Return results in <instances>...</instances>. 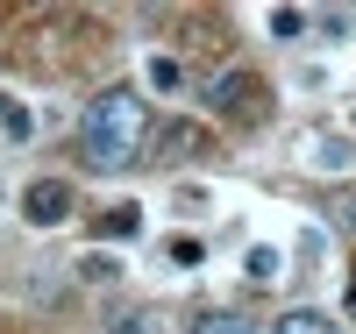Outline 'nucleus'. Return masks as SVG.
Here are the masks:
<instances>
[{
  "label": "nucleus",
  "instance_id": "obj_12",
  "mask_svg": "<svg viewBox=\"0 0 356 334\" xmlns=\"http://www.w3.org/2000/svg\"><path fill=\"white\" fill-rule=\"evenodd\" d=\"M200 256H207V249H200L193 235H178V242H171V263H200Z\"/></svg>",
  "mask_w": 356,
  "mask_h": 334
},
{
  "label": "nucleus",
  "instance_id": "obj_4",
  "mask_svg": "<svg viewBox=\"0 0 356 334\" xmlns=\"http://www.w3.org/2000/svg\"><path fill=\"white\" fill-rule=\"evenodd\" d=\"M157 142H164V157H200V149H207V135L193 128V121H171Z\"/></svg>",
  "mask_w": 356,
  "mask_h": 334
},
{
  "label": "nucleus",
  "instance_id": "obj_6",
  "mask_svg": "<svg viewBox=\"0 0 356 334\" xmlns=\"http://www.w3.org/2000/svg\"><path fill=\"white\" fill-rule=\"evenodd\" d=\"M107 334H164V313H157V306H136V313H122V320H114Z\"/></svg>",
  "mask_w": 356,
  "mask_h": 334
},
{
  "label": "nucleus",
  "instance_id": "obj_14",
  "mask_svg": "<svg viewBox=\"0 0 356 334\" xmlns=\"http://www.w3.org/2000/svg\"><path fill=\"white\" fill-rule=\"evenodd\" d=\"M150 78H157V85H164V93H171V85H178V78H186V72H178V65H171V57H157V65H150Z\"/></svg>",
  "mask_w": 356,
  "mask_h": 334
},
{
  "label": "nucleus",
  "instance_id": "obj_1",
  "mask_svg": "<svg viewBox=\"0 0 356 334\" xmlns=\"http://www.w3.org/2000/svg\"><path fill=\"white\" fill-rule=\"evenodd\" d=\"M143 142H150V107H143L129 85H107V93L86 107V121H79V157L93 171H129L143 157Z\"/></svg>",
  "mask_w": 356,
  "mask_h": 334
},
{
  "label": "nucleus",
  "instance_id": "obj_13",
  "mask_svg": "<svg viewBox=\"0 0 356 334\" xmlns=\"http://www.w3.org/2000/svg\"><path fill=\"white\" fill-rule=\"evenodd\" d=\"M250 278H278V256L271 249H250Z\"/></svg>",
  "mask_w": 356,
  "mask_h": 334
},
{
  "label": "nucleus",
  "instance_id": "obj_9",
  "mask_svg": "<svg viewBox=\"0 0 356 334\" xmlns=\"http://www.w3.org/2000/svg\"><path fill=\"white\" fill-rule=\"evenodd\" d=\"M114 270H122V263H114V256H86V263H79V278H86V285H107Z\"/></svg>",
  "mask_w": 356,
  "mask_h": 334
},
{
  "label": "nucleus",
  "instance_id": "obj_2",
  "mask_svg": "<svg viewBox=\"0 0 356 334\" xmlns=\"http://www.w3.org/2000/svg\"><path fill=\"white\" fill-rule=\"evenodd\" d=\"M207 100H214V114L257 121V114H264V85H257L250 72H221V78H207Z\"/></svg>",
  "mask_w": 356,
  "mask_h": 334
},
{
  "label": "nucleus",
  "instance_id": "obj_15",
  "mask_svg": "<svg viewBox=\"0 0 356 334\" xmlns=\"http://www.w3.org/2000/svg\"><path fill=\"white\" fill-rule=\"evenodd\" d=\"M349 299H356V292H349Z\"/></svg>",
  "mask_w": 356,
  "mask_h": 334
},
{
  "label": "nucleus",
  "instance_id": "obj_7",
  "mask_svg": "<svg viewBox=\"0 0 356 334\" xmlns=\"http://www.w3.org/2000/svg\"><path fill=\"white\" fill-rule=\"evenodd\" d=\"M193 334H257V327H250L243 313H207V320H200Z\"/></svg>",
  "mask_w": 356,
  "mask_h": 334
},
{
  "label": "nucleus",
  "instance_id": "obj_5",
  "mask_svg": "<svg viewBox=\"0 0 356 334\" xmlns=\"http://www.w3.org/2000/svg\"><path fill=\"white\" fill-rule=\"evenodd\" d=\"M143 228V206L136 199H122V206H107V214H100V235H114V242H129Z\"/></svg>",
  "mask_w": 356,
  "mask_h": 334
},
{
  "label": "nucleus",
  "instance_id": "obj_8",
  "mask_svg": "<svg viewBox=\"0 0 356 334\" xmlns=\"http://www.w3.org/2000/svg\"><path fill=\"white\" fill-rule=\"evenodd\" d=\"M271 334H335V327L321 320V313H285V320H278Z\"/></svg>",
  "mask_w": 356,
  "mask_h": 334
},
{
  "label": "nucleus",
  "instance_id": "obj_10",
  "mask_svg": "<svg viewBox=\"0 0 356 334\" xmlns=\"http://www.w3.org/2000/svg\"><path fill=\"white\" fill-rule=\"evenodd\" d=\"M0 128H8V135H15V142H22V135H29V114H22V107H15V100H8V93H0Z\"/></svg>",
  "mask_w": 356,
  "mask_h": 334
},
{
  "label": "nucleus",
  "instance_id": "obj_11",
  "mask_svg": "<svg viewBox=\"0 0 356 334\" xmlns=\"http://www.w3.org/2000/svg\"><path fill=\"white\" fill-rule=\"evenodd\" d=\"M300 28H307L300 8H278V15H271V36H300Z\"/></svg>",
  "mask_w": 356,
  "mask_h": 334
},
{
  "label": "nucleus",
  "instance_id": "obj_3",
  "mask_svg": "<svg viewBox=\"0 0 356 334\" xmlns=\"http://www.w3.org/2000/svg\"><path fill=\"white\" fill-rule=\"evenodd\" d=\"M22 214L36 221V228H57V221H72V185H65V178H36V185L22 192Z\"/></svg>",
  "mask_w": 356,
  "mask_h": 334
}]
</instances>
